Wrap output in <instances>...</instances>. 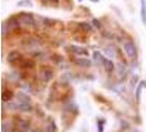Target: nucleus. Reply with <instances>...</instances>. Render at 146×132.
Instances as JSON below:
<instances>
[{"label": "nucleus", "mask_w": 146, "mask_h": 132, "mask_svg": "<svg viewBox=\"0 0 146 132\" xmlns=\"http://www.w3.org/2000/svg\"><path fill=\"white\" fill-rule=\"evenodd\" d=\"M12 97H13V93L11 90H3V93H2V100H3V103H7L9 100H11Z\"/></svg>", "instance_id": "nucleus-11"}, {"label": "nucleus", "mask_w": 146, "mask_h": 132, "mask_svg": "<svg viewBox=\"0 0 146 132\" xmlns=\"http://www.w3.org/2000/svg\"><path fill=\"white\" fill-rule=\"evenodd\" d=\"M74 62H75V64L81 66V67H90L91 66V61L88 59H80V57H78V59H75Z\"/></svg>", "instance_id": "nucleus-6"}, {"label": "nucleus", "mask_w": 146, "mask_h": 132, "mask_svg": "<svg viewBox=\"0 0 146 132\" xmlns=\"http://www.w3.org/2000/svg\"><path fill=\"white\" fill-rule=\"evenodd\" d=\"M22 67H27V68H31L34 66V62L31 61V59H27V61H23L21 64Z\"/></svg>", "instance_id": "nucleus-16"}, {"label": "nucleus", "mask_w": 146, "mask_h": 132, "mask_svg": "<svg viewBox=\"0 0 146 132\" xmlns=\"http://www.w3.org/2000/svg\"><path fill=\"white\" fill-rule=\"evenodd\" d=\"M19 128L21 129L22 131L28 132V130L30 129V121H27V120H20V121H19Z\"/></svg>", "instance_id": "nucleus-12"}, {"label": "nucleus", "mask_w": 146, "mask_h": 132, "mask_svg": "<svg viewBox=\"0 0 146 132\" xmlns=\"http://www.w3.org/2000/svg\"><path fill=\"white\" fill-rule=\"evenodd\" d=\"M94 59H95L96 62L98 63V64H103V61H104V57H103L102 55H101V53L98 51H96L94 53Z\"/></svg>", "instance_id": "nucleus-14"}, {"label": "nucleus", "mask_w": 146, "mask_h": 132, "mask_svg": "<svg viewBox=\"0 0 146 132\" xmlns=\"http://www.w3.org/2000/svg\"><path fill=\"white\" fill-rule=\"evenodd\" d=\"M94 24H95L96 27L98 28V29H100L101 28V24H100V22H99V20H97V19H94Z\"/></svg>", "instance_id": "nucleus-20"}, {"label": "nucleus", "mask_w": 146, "mask_h": 132, "mask_svg": "<svg viewBox=\"0 0 146 132\" xmlns=\"http://www.w3.org/2000/svg\"><path fill=\"white\" fill-rule=\"evenodd\" d=\"M8 107L12 110H21V111H31L32 106L31 103H10Z\"/></svg>", "instance_id": "nucleus-2"}, {"label": "nucleus", "mask_w": 146, "mask_h": 132, "mask_svg": "<svg viewBox=\"0 0 146 132\" xmlns=\"http://www.w3.org/2000/svg\"><path fill=\"white\" fill-rule=\"evenodd\" d=\"M17 98H18V100L21 103H31V97L29 95H27L25 93H23V91L18 93L17 94Z\"/></svg>", "instance_id": "nucleus-5"}, {"label": "nucleus", "mask_w": 146, "mask_h": 132, "mask_svg": "<svg viewBox=\"0 0 146 132\" xmlns=\"http://www.w3.org/2000/svg\"><path fill=\"white\" fill-rule=\"evenodd\" d=\"M41 77H42V79H43L44 81H51L52 77H53V72H52L51 69H48V68H44L43 71H42Z\"/></svg>", "instance_id": "nucleus-8"}, {"label": "nucleus", "mask_w": 146, "mask_h": 132, "mask_svg": "<svg viewBox=\"0 0 146 132\" xmlns=\"http://www.w3.org/2000/svg\"><path fill=\"white\" fill-rule=\"evenodd\" d=\"M45 132H56V125H55L54 121L48 120L46 128H45Z\"/></svg>", "instance_id": "nucleus-13"}, {"label": "nucleus", "mask_w": 146, "mask_h": 132, "mask_svg": "<svg viewBox=\"0 0 146 132\" xmlns=\"http://www.w3.org/2000/svg\"><path fill=\"white\" fill-rule=\"evenodd\" d=\"M103 65H104V68H106V71H107L108 73H111V72L114 69L113 63H112L110 59H106V57H104V61H103Z\"/></svg>", "instance_id": "nucleus-10"}, {"label": "nucleus", "mask_w": 146, "mask_h": 132, "mask_svg": "<svg viewBox=\"0 0 146 132\" xmlns=\"http://www.w3.org/2000/svg\"><path fill=\"white\" fill-rule=\"evenodd\" d=\"M18 6H28V7H32V2L30 0H21L18 2Z\"/></svg>", "instance_id": "nucleus-17"}, {"label": "nucleus", "mask_w": 146, "mask_h": 132, "mask_svg": "<svg viewBox=\"0 0 146 132\" xmlns=\"http://www.w3.org/2000/svg\"><path fill=\"white\" fill-rule=\"evenodd\" d=\"M98 125H99V132H102L103 131V121L99 120V121H98Z\"/></svg>", "instance_id": "nucleus-19"}, {"label": "nucleus", "mask_w": 146, "mask_h": 132, "mask_svg": "<svg viewBox=\"0 0 146 132\" xmlns=\"http://www.w3.org/2000/svg\"><path fill=\"white\" fill-rule=\"evenodd\" d=\"M70 50H72L75 54H77V55H86V56L89 55L88 51H86V50L82 49V47H79V46H74V45H72V46H70Z\"/></svg>", "instance_id": "nucleus-9"}, {"label": "nucleus", "mask_w": 146, "mask_h": 132, "mask_svg": "<svg viewBox=\"0 0 146 132\" xmlns=\"http://www.w3.org/2000/svg\"><path fill=\"white\" fill-rule=\"evenodd\" d=\"M92 1H94V2H98V0H92Z\"/></svg>", "instance_id": "nucleus-21"}, {"label": "nucleus", "mask_w": 146, "mask_h": 132, "mask_svg": "<svg viewBox=\"0 0 146 132\" xmlns=\"http://www.w3.org/2000/svg\"><path fill=\"white\" fill-rule=\"evenodd\" d=\"M79 27H80L82 31H85V32H90L91 31V25L87 23V22H80L79 23Z\"/></svg>", "instance_id": "nucleus-15"}, {"label": "nucleus", "mask_w": 146, "mask_h": 132, "mask_svg": "<svg viewBox=\"0 0 146 132\" xmlns=\"http://www.w3.org/2000/svg\"><path fill=\"white\" fill-rule=\"evenodd\" d=\"M123 47H124L125 53L127 54L129 57L131 59H135L137 56V49L135 46V44L133 43L132 41H126L123 44Z\"/></svg>", "instance_id": "nucleus-1"}, {"label": "nucleus", "mask_w": 146, "mask_h": 132, "mask_svg": "<svg viewBox=\"0 0 146 132\" xmlns=\"http://www.w3.org/2000/svg\"><path fill=\"white\" fill-rule=\"evenodd\" d=\"M21 59H22V54L18 51L10 52L9 55H8V62L11 63V64H13V63L18 62V61H21Z\"/></svg>", "instance_id": "nucleus-4"}, {"label": "nucleus", "mask_w": 146, "mask_h": 132, "mask_svg": "<svg viewBox=\"0 0 146 132\" xmlns=\"http://www.w3.org/2000/svg\"><path fill=\"white\" fill-rule=\"evenodd\" d=\"M144 84H145V81H142L141 85L137 87V90H136V100H137V101L139 100V94H141V91H142V87L144 86Z\"/></svg>", "instance_id": "nucleus-18"}, {"label": "nucleus", "mask_w": 146, "mask_h": 132, "mask_svg": "<svg viewBox=\"0 0 146 132\" xmlns=\"http://www.w3.org/2000/svg\"><path fill=\"white\" fill-rule=\"evenodd\" d=\"M19 19L27 25H33L34 24V18L29 12H21L19 15Z\"/></svg>", "instance_id": "nucleus-3"}, {"label": "nucleus", "mask_w": 146, "mask_h": 132, "mask_svg": "<svg viewBox=\"0 0 146 132\" xmlns=\"http://www.w3.org/2000/svg\"><path fill=\"white\" fill-rule=\"evenodd\" d=\"M141 18L143 24L146 25V0H141Z\"/></svg>", "instance_id": "nucleus-7"}]
</instances>
